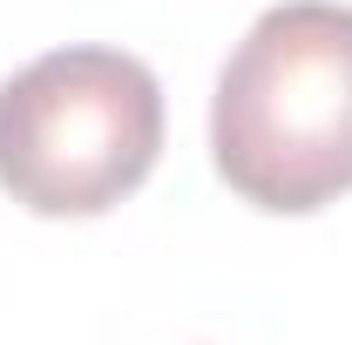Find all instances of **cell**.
Instances as JSON below:
<instances>
[{
    "instance_id": "2",
    "label": "cell",
    "mask_w": 352,
    "mask_h": 345,
    "mask_svg": "<svg viewBox=\"0 0 352 345\" xmlns=\"http://www.w3.org/2000/svg\"><path fill=\"white\" fill-rule=\"evenodd\" d=\"M163 156V88L122 47H54L0 88V190L34 216H102Z\"/></svg>"
},
{
    "instance_id": "1",
    "label": "cell",
    "mask_w": 352,
    "mask_h": 345,
    "mask_svg": "<svg viewBox=\"0 0 352 345\" xmlns=\"http://www.w3.org/2000/svg\"><path fill=\"white\" fill-rule=\"evenodd\" d=\"M217 176L271 216H311L352 190V7H264L210 102Z\"/></svg>"
}]
</instances>
